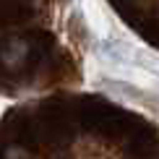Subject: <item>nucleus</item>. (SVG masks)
I'll list each match as a JSON object with an SVG mask.
<instances>
[{
  "label": "nucleus",
  "instance_id": "f257e3e1",
  "mask_svg": "<svg viewBox=\"0 0 159 159\" xmlns=\"http://www.w3.org/2000/svg\"><path fill=\"white\" fill-rule=\"evenodd\" d=\"M26 52H29V44L21 42V39H8L5 44H0V57L8 68H16L26 60Z\"/></svg>",
  "mask_w": 159,
  "mask_h": 159
}]
</instances>
